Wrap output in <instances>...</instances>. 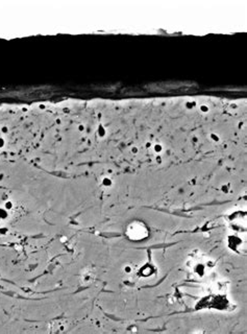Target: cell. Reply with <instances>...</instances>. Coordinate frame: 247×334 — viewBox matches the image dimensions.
<instances>
[{
	"label": "cell",
	"instance_id": "cell-1",
	"mask_svg": "<svg viewBox=\"0 0 247 334\" xmlns=\"http://www.w3.org/2000/svg\"><path fill=\"white\" fill-rule=\"evenodd\" d=\"M127 236L132 240H142L148 236V229L143 222L134 221L127 228Z\"/></svg>",
	"mask_w": 247,
	"mask_h": 334
},
{
	"label": "cell",
	"instance_id": "cell-2",
	"mask_svg": "<svg viewBox=\"0 0 247 334\" xmlns=\"http://www.w3.org/2000/svg\"><path fill=\"white\" fill-rule=\"evenodd\" d=\"M154 150H156V152H159L162 150V145H159V144H156V145H154Z\"/></svg>",
	"mask_w": 247,
	"mask_h": 334
},
{
	"label": "cell",
	"instance_id": "cell-3",
	"mask_svg": "<svg viewBox=\"0 0 247 334\" xmlns=\"http://www.w3.org/2000/svg\"><path fill=\"white\" fill-rule=\"evenodd\" d=\"M201 110L203 111V112H207V107H205V106H202V107H201Z\"/></svg>",
	"mask_w": 247,
	"mask_h": 334
}]
</instances>
